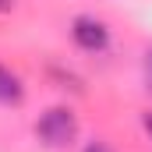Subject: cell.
Segmentation results:
<instances>
[{"instance_id": "obj_4", "label": "cell", "mask_w": 152, "mask_h": 152, "mask_svg": "<svg viewBox=\"0 0 152 152\" xmlns=\"http://www.w3.org/2000/svg\"><path fill=\"white\" fill-rule=\"evenodd\" d=\"M145 78H149V85H152V46L145 50Z\"/></svg>"}, {"instance_id": "obj_1", "label": "cell", "mask_w": 152, "mask_h": 152, "mask_svg": "<svg viewBox=\"0 0 152 152\" xmlns=\"http://www.w3.org/2000/svg\"><path fill=\"white\" fill-rule=\"evenodd\" d=\"M36 134L46 149H67L78 138V117L67 110V106H50L46 113L39 117Z\"/></svg>"}, {"instance_id": "obj_7", "label": "cell", "mask_w": 152, "mask_h": 152, "mask_svg": "<svg viewBox=\"0 0 152 152\" xmlns=\"http://www.w3.org/2000/svg\"><path fill=\"white\" fill-rule=\"evenodd\" d=\"M0 11H11V0H0Z\"/></svg>"}, {"instance_id": "obj_6", "label": "cell", "mask_w": 152, "mask_h": 152, "mask_svg": "<svg viewBox=\"0 0 152 152\" xmlns=\"http://www.w3.org/2000/svg\"><path fill=\"white\" fill-rule=\"evenodd\" d=\"M85 152H110L103 142H92V145H85Z\"/></svg>"}, {"instance_id": "obj_2", "label": "cell", "mask_w": 152, "mask_h": 152, "mask_svg": "<svg viewBox=\"0 0 152 152\" xmlns=\"http://www.w3.org/2000/svg\"><path fill=\"white\" fill-rule=\"evenodd\" d=\"M71 36L81 50H88V53H99V50H106V42H110V28L99 21V18H88V14H78L75 25H71Z\"/></svg>"}, {"instance_id": "obj_3", "label": "cell", "mask_w": 152, "mask_h": 152, "mask_svg": "<svg viewBox=\"0 0 152 152\" xmlns=\"http://www.w3.org/2000/svg\"><path fill=\"white\" fill-rule=\"evenodd\" d=\"M21 96H25L21 78L14 75L7 64H0V103L4 106H14V103H21Z\"/></svg>"}, {"instance_id": "obj_5", "label": "cell", "mask_w": 152, "mask_h": 152, "mask_svg": "<svg viewBox=\"0 0 152 152\" xmlns=\"http://www.w3.org/2000/svg\"><path fill=\"white\" fill-rule=\"evenodd\" d=\"M142 127H145V134L152 138V110H149V113H142Z\"/></svg>"}]
</instances>
